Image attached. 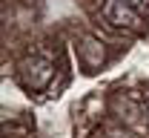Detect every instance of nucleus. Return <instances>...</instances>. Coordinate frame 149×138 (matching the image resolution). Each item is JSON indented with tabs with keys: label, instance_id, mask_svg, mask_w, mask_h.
<instances>
[{
	"label": "nucleus",
	"instance_id": "obj_1",
	"mask_svg": "<svg viewBox=\"0 0 149 138\" xmlns=\"http://www.w3.org/2000/svg\"><path fill=\"white\" fill-rule=\"evenodd\" d=\"M17 72H20V81H23L26 89L43 92L52 83V78H55V58L46 49H35V52H29L26 58L20 60Z\"/></svg>",
	"mask_w": 149,
	"mask_h": 138
},
{
	"label": "nucleus",
	"instance_id": "obj_2",
	"mask_svg": "<svg viewBox=\"0 0 149 138\" xmlns=\"http://www.w3.org/2000/svg\"><path fill=\"white\" fill-rule=\"evenodd\" d=\"M100 15L112 29H123V32H141L143 29V15L129 0H103Z\"/></svg>",
	"mask_w": 149,
	"mask_h": 138
},
{
	"label": "nucleus",
	"instance_id": "obj_3",
	"mask_svg": "<svg viewBox=\"0 0 149 138\" xmlns=\"http://www.w3.org/2000/svg\"><path fill=\"white\" fill-rule=\"evenodd\" d=\"M129 3L141 12V15H146V12H149V0H129Z\"/></svg>",
	"mask_w": 149,
	"mask_h": 138
},
{
	"label": "nucleus",
	"instance_id": "obj_4",
	"mask_svg": "<svg viewBox=\"0 0 149 138\" xmlns=\"http://www.w3.org/2000/svg\"><path fill=\"white\" fill-rule=\"evenodd\" d=\"M146 124H149V98H146Z\"/></svg>",
	"mask_w": 149,
	"mask_h": 138
}]
</instances>
